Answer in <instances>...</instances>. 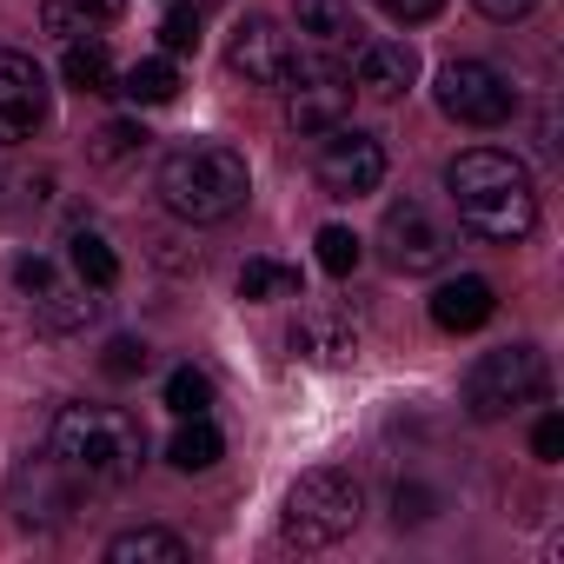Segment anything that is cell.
Masks as SVG:
<instances>
[{
  "label": "cell",
  "instance_id": "6da1fadb",
  "mask_svg": "<svg viewBox=\"0 0 564 564\" xmlns=\"http://www.w3.org/2000/svg\"><path fill=\"white\" fill-rule=\"evenodd\" d=\"M445 193L465 219L471 239L485 246H518L538 226V186L524 173V160L498 153V147H471L445 166Z\"/></svg>",
  "mask_w": 564,
  "mask_h": 564
},
{
  "label": "cell",
  "instance_id": "7a4b0ae2",
  "mask_svg": "<svg viewBox=\"0 0 564 564\" xmlns=\"http://www.w3.org/2000/svg\"><path fill=\"white\" fill-rule=\"evenodd\" d=\"M252 193V173H246V153L219 147V140H193V147H173L160 160V206L173 219H193V226H213V219H232Z\"/></svg>",
  "mask_w": 564,
  "mask_h": 564
},
{
  "label": "cell",
  "instance_id": "3957f363",
  "mask_svg": "<svg viewBox=\"0 0 564 564\" xmlns=\"http://www.w3.org/2000/svg\"><path fill=\"white\" fill-rule=\"evenodd\" d=\"M47 452H54V465L74 471L80 485H120V478L140 471L147 438H140V425H133L127 412H113V405H61Z\"/></svg>",
  "mask_w": 564,
  "mask_h": 564
},
{
  "label": "cell",
  "instance_id": "277c9868",
  "mask_svg": "<svg viewBox=\"0 0 564 564\" xmlns=\"http://www.w3.org/2000/svg\"><path fill=\"white\" fill-rule=\"evenodd\" d=\"M359 511H366L359 485H352L346 471L319 465V471H300V478H293V491H286V511H279V538H286V544H300V551H326V544L352 538Z\"/></svg>",
  "mask_w": 564,
  "mask_h": 564
},
{
  "label": "cell",
  "instance_id": "5b68a950",
  "mask_svg": "<svg viewBox=\"0 0 564 564\" xmlns=\"http://www.w3.org/2000/svg\"><path fill=\"white\" fill-rule=\"evenodd\" d=\"M531 399H544V359L531 346H498L465 372V412L471 419H505Z\"/></svg>",
  "mask_w": 564,
  "mask_h": 564
},
{
  "label": "cell",
  "instance_id": "8992f818",
  "mask_svg": "<svg viewBox=\"0 0 564 564\" xmlns=\"http://www.w3.org/2000/svg\"><path fill=\"white\" fill-rule=\"evenodd\" d=\"M432 94H438V113L458 120V127H505L511 107H518V87L485 61H445Z\"/></svg>",
  "mask_w": 564,
  "mask_h": 564
},
{
  "label": "cell",
  "instance_id": "52a82bcc",
  "mask_svg": "<svg viewBox=\"0 0 564 564\" xmlns=\"http://www.w3.org/2000/svg\"><path fill=\"white\" fill-rule=\"evenodd\" d=\"M379 246H386V265L419 279V272H438L452 259V226L425 206V199H392L386 219H379Z\"/></svg>",
  "mask_w": 564,
  "mask_h": 564
},
{
  "label": "cell",
  "instance_id": "ba28073f",
  "mask_svg": "<svg viewBox=\"0 0 564 564\" xmlns=\"http://www.w3.org/2000/svg\"><path fill=\"white\" fill-rule=\"evenodd\" d=\"M346 113H352V74L346 67H333L319 54V61H300L286 74V120H293V133H333Z\"/></svg>",
  "mask_w": 564,
  "mask_h": 564
},
{
  "label": "cell",
  "instance_id": "9c48e42d",
  "mask_svg": "<svg viewBox=\"0 0 564 564\" xmlns=\"http://www.w3.org/2000/svg\"><path fill=\"white\" fill-rule=\"evenodd\" d=\"M313 173H319V186H326L333 199H359V193H372V186L386 180V147H379L372 133H359V127L339 120V127L319 140Z\"/></svg>",
  "mask_w": 564,
  "mask_h": 564
},
{
  "label": "cell",
  "instance_id": "30bf717a",
  "mask_svg": "<svg viewBox=\"0 0 564 564\" xmlns=\"http://www.w3.org/2000/svg\"><path fill=\"white\" fill-rule=\"evenodd\" d=\"M47 107H54V94H47L41 61L8 47V54H0V147L34 140L47 127Z\"/></svg>",
  "mask_w": 564,
  "mask_h": 564
},
{
  "label": "cell",
  "instance_id": "8fae6325",
  "mask_svg": "<svg viewBox=\"0 0 564 564\" xmlns=\"http://www.w3.org/2000/svg\"><path fill=\"white\" fill-rule=\"evenodd\" d=\"M226 67H232L246 87H286V74L300 67V54H293V34L279 28V21L252 14V21L232 28V41H226Z\"/></svg>",
  "mask_w": 564,
  "mask_h": 564
},
{
  "label": "cell",
  "instance_id": "7c38bea8",
  "mask_svg": "<svg viewBox=\"0 0 564 564\" xmlns=\"http://www.w3.org/2000/svg\"><path fill=\"white\" fill-rule=\"evenodd\" d=\"M8 498H14V518H21V524H34V531H61V524H74L80 478L61 471V465H21Z\"/></svg>",
  "mask_w": 564,
  "mask_h": 564
},
{
  "label": "cell",
  "instance_id": "4fadbf2b",
  "mask_svg": "<svg viewBox=\"0 0 564 564\" xmlns=\"http://www.w3.org/2000/svg\"><path fill=\"white\" fill-rule=\"evenodd\" d=\"M286 346H293L306 366H352L359 326H352V313H339V306H306V313L293 319Z\"/></svg>",
  "mask_w": 564,
  "mask_h": 564
},
{
  "label": "cell",
  "instance_id": "5bb4252c",
  "mask_svg": "<svg viewBox=\"0 0 564 564\" xmlns=\"http://www.w3.org/2000/svg\"><path fill=\"white\" fill-rule=\"evenodd\" d=\"M352 74H359V94H372V100H405L412 80H419V54H412V41H366V47L352 54Z\"/></svg>",
  "mask_w": 564,
  "mask_h": 564
},
{
  "label": "cell",
  "instance_id": "9a60e30c",
  "mask_svg": "<svg viewBox=\"0 0 564 564\" xmlns=\"http://www.w3.org/2000/svg\"><path fill=\"white\" fill-rule=\"evenodd\" d=\"M491 313H498V293H491V279H478V272L445 279V286L432 293V319H438L445 333H478Z\"/></svg>",
  "mask_w": 564,
  "mask_h": 564
},
{
  "label": "cell",
  "instance_id": "2e32d148",
  "mask_svg": "<svg viewBox=\"0 0 564 564\" xmlns=\"http://www.w3.org/2000/svg\"><path fill=\"white\" fill-rule=\"evenodd\" d=\"M94 313H100V300H94L87 279H80V286H61V272H47L41 286H34L41 333H80V326H94Z\"/></svg>",
  "mask_w": 564,
  "mask_h": 564
},
{
  "label": "cell",
  "instance_id": "e0dca14e",
  "mask_svg": "<svg viewBox=\"0 0 564 564\" xmlns=\"http://www.w3.org/2000/svg\"><path fill=\"white\" fill-rule=\"evenodd\" d=\"M120 8H127V0H47V8H41V28L61 34V41H87V34H100V28H113Z\"/></svg>",
  "mask_w": 564,
  "mask_h": 564
},
{
  "label": "cell",
  "instance_id": "ac0fdd59",
  "mask_svg": "<svg viewBox=\"0 0 564 564\" xmlns=\"http://www.w3.org/2000/svg\"><path fill=\"white\" fill-rule=\"evenodd\" d=\"M113 564H186V538L180 531H160V524H140V531H120L107 544Z\"/></svg>",
  "mask_w": 564,
  "mask_h": 564
},
{
  "label": "cell",
  "instance_id": "d6986e66",
  "mask_svg": "<svg viewBox=\"0 0 564 564\" xmlns=\"http://www.w3.org/2000/svg\"><path fill=\"white\" fill-rule=\"evenodd\" d=\"M300 34L313 41V47H352V0H300Z\"/></svg>",
  "mask_w": 564,
  "mask_h": 564
},
{
  "label": "cell",
  "instance_id": "ffe728a7",
  "mask_svg": "<svg viewBox=\"0 0 564 564\" xmlns=\"http://www.w3.org/2000/svg\"><path fill=\"white\" fill-rule=\"evenodd\" d=\"M61 74H67V87H80V94H113V80H120V67H113V54L87 34V41H67V61H61Z\"/></svg>",
  "mask_w": 564,
  "mask_h": 564
},
{
  "label": "cell",
  "instance_id": "44dd1931",
  "mask_svg": "<svg viewBox=\"0 0 564 564\" xmlns=\"http://www.w3.org/2000/svg\"><path fill=\"white\" fill-rule=\"evenodd\" d=\"M219 458H226V438L206 425V412L186 419V425L173 432V445H166V465H173V471H213Z\"/></svg>",
  "mask_w": 564,
  "mask_h": 564
},
{
  "label": "cell",
  "instance_id": "7402d4cb",
  "mask_svg": "<svg viewBox=\"0 0 564 564\" xmlns=\"http://www.w3.org/2000/svg\"><path fill=\"white\" fill-rule=\"evenodd\" d=\"M113 94H127L133 107H166V100L180 94V74H173V61H133V67L113 80Z\"/></svg>",
  "mask_w": 564,
  "mask_h": 564
},
{
  "label": "cell",
  "instance_id": "603a6c76",
  "mask_svg": "<svg viewBox=\"0 0 564 564\" xmlns=\"http://www.w3.org/2000/svg\"><path fill=\"white\" fill-rule=\"evenodd\" d=\"M239 300L265 306V300H300V272L279 265V259H246L239 265Z\"/></svg>",
  "mask_w": 564,
  "mask_h": 564
},
{
  "label": "cell",
  "instance_id": "cb8c5ba5",
  "mask_svg": "<svg viewBox=\"0 0 564 564\" xmlns=\"http://www.w3.org/2000/svg\"><path fill=\"white\" fill-rule=\"evenodd\" d=\"M67 259H74V272L87 279L94 293H107L113 279H120V259H113V246H107L100 232H74V239H67Z\"/></svg>",
  "mask_w": 564,
  "mask_h": 564
},
{
  "label": "cell",
  "instance_id": "d4e9b609",
  "mask_svg": "<svg viewBox=\"0 0 564 564\" xmlns=\"http://www.w3.org/2000/svg\"><path fill=\"white\" fill-rule=\"evenodd\" d=\"M140 147H147V127H140V120H107V127L87 140V160H94V166H120V160H133Z\"/></svg>",
  "mask_w": 564,
  "mask_h": 564
},
{
  "label": "cell",
  "instance_id": "484cf974",
  "mask_svg": "<svg viewBox=\"0 0 564 564\" xmlns=\"http://www.w3.org/2000/svg\"><path fill=\"white\" fill-rule=\"evenodd\" d=\"M166 405H173L180 419H199V412L213 405V379H206V372H193V366H180V372L166 379Z\"/></svg>",
  "mask_w": 564,
  "mask_h": 564
},
{
  "label": "cell",
  "instance_id": "4316f807",
  "mask_svg": "<svg viewBox=\"0 0 564 564\" xmlns=\"http://www.w3.org/2000/svg\"><path fill=\"white\" fill-rule=\"evenodd\" d=\"M319 265H326L333 279H346V272L359 265V239H352V226H319Z\"/></svg>",
  "mask_w": 564,
  "mask_h": 564
},
{
  "label": "cell",
  "instance_id": "83f0119b",
  "mask_svg": "<svg viewBox=\"0 0 564 564\" xmlns=\"http://www.w3.org/2000/svg\"><path fill=\"white\" fill-rule=\"evenodd\" d=\"M160 47H166V54H193V47H199V8H166Z\"/></svg>",
  "mask_w": 564,
  "mask_h": 564
},
{
  "label": "cell",
  "instance_id": "f1b7e54d",
  "mask_svg": "<svg viewBox=\"0 0 564 564\" xmlns=\"http://www.w3.org/2000/svg\"><path fill=\"white\" fill-rule=\"evenodd\" d=\"M147 359H153V352H147L140 339H113V346L100 352V372H107V379H140Z\"/></svg>",
  "mask_w": 564,
  "mask_h": 564
},
{
  "label": "cell",
  "instance_id": "f546056e",
  "mask_svg": "<svg viewBox=\"0 0 564 564\" xmlns=\"http://www.w3.org/2000/svg\"><path fill=\"white\" fill-rule=\"evenodd\" d=\"M432 511H438V498H432L425 485H399V491H392V518H399V524H425Z\"/></svg>",
  "mask_w": 564,
  "mask_h": 564
},
{
  "label": "cell",
  "instance_id": "4dcf8cb0",
  "mask_svg": "<svg viewBox=\"0 0 564 564\" xmlns=\"http://www.w3.org/2000/svg\"><path fill=\"white\" fill-rule=\"evenodd\" d=\"M372 8L386 14V21H399V28H419V21H432L445 0H372Z\"/></svg>",
  "mask_w": 564,
  "mask_h": 564
},
{
  "label": "cell",
  "instance_id": "1f68e13d",
  "mask_svg": "<svg viewBox=\"0 0 564 564\" xmlns=\"http://www.w3.org/2000/svg\"><path fill=\"white\" fill-rule=\"evenodd\" d=\"M531 452H538L544 465H557V458H564V419H557V412L531 425Z\"/></svg>",
  "mask_w": 564,
  "mask_h": 564
},
{
  "label": "cell",
  "instance_id": "d6a6232c",
  "mask_svg": "<svg viewBox=\"0 0 564 564\" xmlns=\"http://www.w3.org/2000/svg\"><path fill=\"white\" fill-rule=\"evenodd\" d=\"M531 8H538V0H478V14H485V21H498V28H511V21H524Z\"/></svg>",
  "mask_w": 564,
  "mask_h": 564
}]
</instances>
